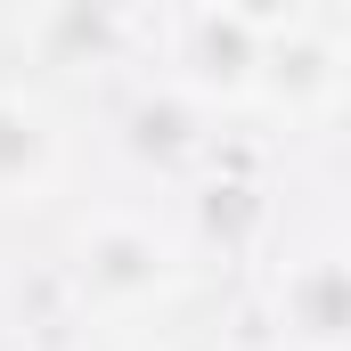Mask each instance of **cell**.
<instances>
[{
  "instance_id": "1",
  "label": "cell",
  "mask_w": 351,
  "mask_h": 351,
  "mask_svg": "<svg viewBox=\"0 0 351 351\" xmlns=\"http://www.w3.org/2000/svg\"><path fill=\"white\" fill-rule=\"evenodd\" d=\"M66 269H74L82 311L131 327V319L180 302V286H188V245H180L172 221H156L147 204H98L82 229H74Z\"/></svg>"
},
{
  "instance_id": "2",
  "label": "cell",
  "mask_w": 351,
  "mask_h": 351,
  "mask_svg": "<svg viewBox=\"0 0 351 351\" xmlns=\"http://www.w3.org/2000/svg\"><path fill=\"white\" fill-rule=\"evenodd\" d=\"M245 106H269V114H286V123H327V114L343 106V41H335L319 16L294 25V33H269Z\"/></svg>"
},
{
  "instance_id": "3",
  "label": "cell",
  "mask_w": 351,
  "mask_h": 351,
  "mask_svg": "<svg viewBox=\"0 0 351 351\" xmlns=\"http://www.w3.org/2000/svg\"><path fill=\"white\" fill-rule=\"evenodd\" d=\"M66 180V123L41 90L0 82V213L49 204Z\"/></svg>"
},
{
  "instance_id": "4",
  "label": "cell",
  "mask_w": 351,
  "mask_h": 351,
  "mask_svg": "<svg viewBox=\"0 0 351 351\" xmlns=\"http://www.w3.org/2000/svg\"><path fill=\"white\" fill-rule=\"evenodd\" d=\"M278 327H286V351H343L351 343V286H343V254L335 245L286 254V269H278Z\"/></svg>"
},
{
  "instance_id": "5",
  "label": "cell",
  "mask_w": 351,
  "mask_h": 351,
  "mask_svg": "<svg viewBox=\"0 0 351 351\" xmlns=\"http://www.w3.org/2000/svg\"><path fill=\"white\" fill-rule=\"evenodd\" d=\"M254 66H262V33L237 25V16H221V8L204 0V8L188 16V33H180V82L196 90V98L245 106V98H254Z\"/></svg>"
},
{
  "instance_id": "6",
  "label": "cell",
  "mask_w": 351,
  "mask_h": 351,
  "mask_svg": "<svg viewBox=\"0 0 351 351\" xmlns=\"http://www.w3.org/2000/svg\"><path fill=\"white\" fill-rule=\"evenodd\" d=\"M221 16H237V25H254V33H294V25H311L319 16V0H213Z\"/></svg>"
},
{
  "instance_id": "7",
  "label": "cell",
  "mask_w": 351,
  "mask_h": 351,
  "mask_svg": "<svg viewBox=\"0 0 351 351\" xmlns=\"http://www.w3.org/2000/svg\"><path fill=\"white\" fill-rule=\"evenodd\" d=\"M0 351H16V327H8V311H0Z\"/></svg>"
}]
</instances>
